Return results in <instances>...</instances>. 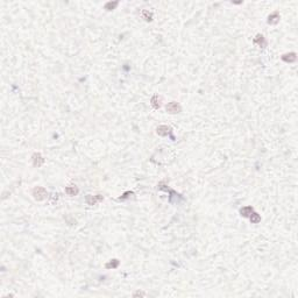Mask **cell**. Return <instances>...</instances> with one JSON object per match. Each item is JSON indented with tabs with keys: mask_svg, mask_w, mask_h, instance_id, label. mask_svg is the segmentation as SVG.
<instances>
[{
	"mask_svg": "<svg viewBox=\"0 0 298 298\" xmlns=\"http://www.w3.org/2000/svg\"><path fill=\"white\" fill-rule=\"evenodd\" d=\"M33 196L35 197V199L37 200H42L47 197V191L43 188H35L33 191Z\"/></svg>",
	"mask_w": 298,
	"mask_h": 298,
	"instance_id": "cell-1",
	"label": "cell"
},
{
	"mask_svg": "<svg viewBox=\"0 0 298 298\" xmlns=\"http://www.w3.org/2000/svg\"><path fill=\"white\" fill-rule=\"evenodd\" d=\"M167 111L169 113H178L181 111V107L177 102H170V104L167 105Z\"/></svg>",
	"mask_w": 298,
	"mask_h": 298,
	"instance_id": "cell-2",
	"label": "cell"
},
{
	"mask_svg": "<svg viewBox=\"0 0 298 298\" xmlns=\"http://www.w3.org/2000/svg\"><path fill=\"white\" fill-rule=\"evenodd\" d=\"M101 199H102V197L99 196V194H98V196H94V197L93 196H88V197H86V202H88L89 205H94L97 202H99V200H101Z\"/></svg>",
	"mask_w": 298,
	"mask_h": 298,
	"instance_id": "cell-3",
	"label": "cell"
},
{
	"mask_svg": "<svg viewBox=\"0 0 298 298\" xmlns=\"http://www.w3.org/2000/svg\"><path fill=\"white\" fill-rule=\"evenodd\" d=\"M65 192L69 194V196H75V194L78 193V189L76 188V186H68L65 189Z\"/></svg>",
	"mask_w": 298,
	"mask_h": 298,
	"instance_id": "cell-4",
	"label": "cell"
},
{
	"mask_svg": "<svg viewBox=\"0 0 298 298\" xmlns=\"http://www.w3.org/2000/svg\"><path fill=\"white\" fill-rule=\"evenodd\" d=\"M169 133V127L168 126H160L157 128V134L160 135H167Z\"/></svg>",
	"mask_w": 298,
	"mask_h": 298,
	"instance_id": "cell-5",
	"label": "cell"
},
{
	"mask_svg": "<svg viewBox=\"0 0 298 298\" xmlns=\"http://www.w3.org/2000/svg\"><path fill=\"white\" fill-rule=\"evenodd\" d=\"M42 163H43V158L41 157V155H40V154H35L34 155V164L37 167H40Z\"/></svg>",
	"mask_w": 298,
	"mask_h": 298,
	"instance_id": "cell-6",
	"label": "cell"
},
{
	"mask_svg": "<svg viewBox=\"0 0 298 298\" xmlns=\"http://www.w3.org/2000/svg\"><path fill=\"white\" fill-rule=\"evenodd\" d=\"M251 213H253V208H251V207H245V208H242V210H241V214L245 215V217L250 215Z\"/></svg>",
	"mask_w": 298,
	"mask_h": 298,
	"instance_id": "cell-7",
	"label": "cell"
},
{
	"mask_svg": "<svg viewBox=\"0 0 298 298\" xmlns=\"http://www.w3.org/2000/svg\"><path fill=\"white\" fill-rule=\"evenodd\" d=\"M283 59L285 62H292L296 59V55L295 54H290V55H284L283 56Z\"/></svg>",
	"mask_w": 298,
	"mask_h": 298,
	"instance_id": "cell-8",
	"label": "cell"
},
{
	"mask_svg": "<svg viewBox=\"0 0 298 298\" xmlns=\"http://www.w3.org/2000/svg\"><path fill=\"white\" fill-rule=\"evenodd\" d=\"M250 220H251V223L256 224V223H259V221L261 220V218H260L259 214H256V213H253V214H250Z\"/></svg>",
	"mask_w": 298,
	"mask_h": 298,
	"instance_id": "cell-9",
	"label": "cell"
},
{
	"mask_svg": "<svg viewBox=\"0 0 298 298\" xmlns=\"http://www.w3.org/2000/svg\"><path fill=\"white\" fill-rule=\"evenodd\" d=\"M157 99H160L157 96H155L153 99H151V102H153V106L155 107V108H158V107H160V100L157 101Z\"/></svg>",
	"mask_w": 298,
	"mask_h": 298,
	"instance_id": "cell-10",
	"label": "cell"
},
{
	"mask_svg": "<svg viewBox=\"0 0 298 298\" xmlns=\"http://www.w3.org/2000/svg\"><path fill=\"white\" fill-rule=\"evenodd\" d=\"M278 15L277 14H273L271 17H269V23H275V22H277V20H278Z\"/></svg>",
	"mask_w": 298,
	"mask_h": 298,
	"instance_id": "cell-11",
	"label": "cell"
},
{
	"mask_svg": "<svg viewBox=\"0 0 298 298\" xmlns=\"http://www.w3.org/2000/svg\"><path fill=\"white\" fill-rule=\"evenodd\" d=\"M118 264H119V262L116 261V260H113V262H110V263H107L106 267H107V268H111V267H112V268H115Z\"/></svg>",
	"mask_w": 298,
	"mask_h": 298,
	"instance_id": "cell-12",
	"label": "cell"
},
{
	"mask_svg": "<svg viewBox=\"0 0 298 298\" xmlns=\"http://www.w3.org/2000/svg\"><path fill=\"white\" fill-rule=\"evenodd\" d=\"M115 6H116V2H113V4H112V2H108L106 6H105V8H106V9H112V8H114Z\"/></svg>",
	"mask_w": 298,
	"mask_h": 298,
	"instance_id": "cell-13",
	"label": "cell"
}]
</instances>
